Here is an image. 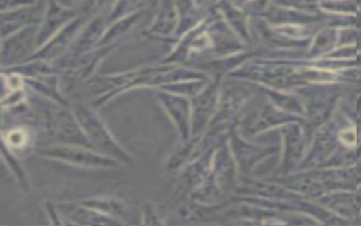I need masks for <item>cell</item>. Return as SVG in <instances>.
Segmentation results:
<instances>
[{
  "label": "cell",
  "instance_id": "obj_1",
  "mask_svg": "<svg viewBox=\"0 0 361 226\" xmlns=\"http://www.w3.org/2000/svg\"><path fill=\"white\" fill-rule=\"evenodd\" d=\"M72 110L90 145L96 151L117 160L120 164L131 162V155L117 143L107 124L90 106L83 103H75L72 106Z\"/></svg>",
  "mask_w": 361,
  "mask_h": 226
},
{
  "label": "cell",
  "instance_id": "obj_2",
  "mask_svg": "<svg viewBox=\"0 0 361 226\" xmlns=\"http://www.w3.org/2000/svg\"><path fill=\"white\" fill-rule=\"evenodd\" d=\"M39 157L56 160L69 165L87 170H116L120 162L109 155H104L94 148L78 144H54L37 151Z\"/></svg>",
  "mask_w": 361,
  "mask_h": 226
},
{
  "label": "cell",
  "instance_id": "obj_3",
  "mask_svg": "<svg viewBox=\"0 0 361 226\" xmlns=\"http://www.w3.org/2000/svg\"><path fill=\"white\" fill-rule=\"evenodd\" d=\"M38 24L27 25L1 40L0 69H8L25 62L37 51Z\"/></svg>",
  "mask_w": 361,
  "mask_h": 226
},
{
  "label": "cell",
  "instance_id": "obj_4",
  "mask_svg": "<svg viewBox=\"0 0 361 226\" xmlns=\"http://www.w3.org/2000/svg\"><path fill=\"white\" fill-rule=\"evenodd\" d=\"M89 18H86L83 14H78L69 24H66L63 28H61L55 35H52L42 47H39L27 61H45V62H54L59 58H62L73 41L76 40L78 34L83 28V25L87 23ZM25 61V62H27Z\"/></svg>",
  "mask_w": 361,
  "mask_h": 226
},
{
  "label": "cell",
  "instance_id": "obj_5",
  "mask_svg": "<svg viewBox=\"0 0 361 226\" xmlns=\"http://www.w3.org/2000/svg\"><path fill=\"white\" fill-rule=\"evenodd\" d=\"M47 0L39 4V0L27 7H14L4 11H0V38H6L18 30L31 25V24H41L42 17L45 14Z\"/></svg>",
  "mask_w": 361,
  "mask_h": 226
},
{
  "label": "cell",
  "instance_id": "obj_6",
  "mask_svg": "<svg viewBox=\"0 0 361 226\" xmlns=\"http://www.w3.org/2000/svg\"><path fill=\"white\" fill-rule=\"evenodd\" d=\"M107 25H109L107 11L99 13L94 17L89 18L87 23L83 25V28L80 30V32L78 34L73 44L71 45V48L68 49V52L63 55L68 58V65L78 56L96 49Z\"/></svg>",
  "mask_w": 361,
  "mask_h": 226
},
{
  "label": "cell",
  "instance_id": "obj_7",
  "mask_svg": "<svg viewBox=\"0 0 361 226\" xmlns=\"http://www.w3.org/2000/svg\"><path fill=\"white\" fill-rule=\"evenodd\" d=\"M78 14H79L78 8L63 7L56 0H47L45 14L42 17L41 24L38 25L37 49L42 47L61 28L69 24L75 17H78Z\"/></svg>",
  "mask_w": 361,
  "mask_h": 226
},
{
  "label": "cell",
  "instance_id": "obj_8",
  "mask_svg": "<svg viewBox=\"0 0 361 226\" xmlns=\"http://www.w3.org/2000/svg\"><path fill=\"white\" fill-rule=\"evenodd\" d=\"M158 102L162 105L164 110L172 120V123L176 126V130L182 140H186L189 137V129H190V109H189V102L186 96H180L176 93H171L166 90L158 89L157 92Z\"/></svg>",
  "mask_w": 361,
  "mask_h": 226
},
{
  "label": "cell",
  "instance_id": "obj_9",
  "mask_svg": "<svg viewBox=\"0 0 361 226\" xmlns=\"http://www.w3.org/2000/svg\"><path fill=\"white\" fill-rule=\"evenodd\" d=\"M63 222L73 225H121L120 220L106 216L80 202H58L55 203Z\"/></svg>",
  "mask_w": 361,
  "mask_h": 226
},
{
  "label": "cell",
  "instance_id": "obj_10",
  "mask_svg": "<svg viewBox=\"0 0 361 226\" xmlns=\"http://www.w3.org/2000/svg\"><path fill=\"white\" fill-rule=\"evenodd\" d=\"M178 28V10L175 0H159L157 14L147 32L157 37H172Z\"/></svg>",
  "mask_w": 361,
  "mask_h": 226
},
{
  "label": "cell",
  "instance_id": "obj_11",
  "mask_svg": "<svg viewBox=\"0 0 361 226\" xmlns=\"http://www.w3.org/2000/svg\"><path fill=\"white\" fill-rule=\"evenodd\" d=\"M145 8L138 10L135 13H131L128 16H124L121 18L114 20L113 23H110L106 28V31L103 32L97 48L99 47H113L117 44V41H120L123 37H126L141 20V17L144 16Z\"/></svg>",
  "mask_w": 361,
  "mask_h": 226
},
{
  "label": "cell",
  "instance_id": "obj_12",
  "mask_svg": "<svg viewBox=\"0 0 361 226\" xmlns=\"http://www.w3.org/2000/svg\"><path fill=\"white\" fill-rule=\"evenodd\" d=\"M82 205H86L106 216L114 218L124 223L123 218L127 215V205L124 201L114 198V196H92L86 199H79Z\"/></svg>",
  "mask_w": 361,
  "mask_h": 226
},
{
  "label": "cell",
  "instance_id": "obj_13",
  "mask_svg": "<svg viewBox=\"0 0 361 226\" xmlns=\"http://www.w3.org/2000/svg\"><path fill=\"white\" fill-rule=\"evenodd\" d=\"M3 140L6 147L10 150V153H23L32 145L31 130L24 126H16L10 129L3 136Z\"/></svg>",
  "mask_w": 361,
  "mask_h": 226
},
{
  "label": "cell",
  "instance_id": "obj_14",
  "mask_svg": "<svg viewBox=\"0 0 361 226\" xmlns=\"http://www.w3.org/2000/svg\"><path fill=\"white\" fill-rule=\"evenodd\" d=\"M144 3H145V0H116L114 4L107 11L109 24L117 18H121L124 16H128L131 13L142 10Z\"/></svg>",
  "mask_w": 361,
  "mask_h": 226
},
{
  "label": "cell",
  "instance_id": "obj_15",
  "mask_svg": "<svg viewBox=\"0 0 361 226\" xmlns=\"http://www.w3.org/2000/svg\"><path fill=\"white\" fill-rule=\"evenodd\" d=\"M161 90H166L171 93H176L180 96H193L199 92L200 89V83L196 81H190V79H185V81H178V82H172V83H166L161 88H158Z\"/></svg>",
  "mask_w": 361,
  "mask_h": 226
},
{
  "label": "cell",
  "instance_id": "obj_16",
  "mask_svg": "<svg viewBox=\"0 0 361 226\" xmlns=\"http://www.w3.org/2000/svg\"><path fill=\"white\" fill-rule=\"evenodd\" d=\"M38 0H11V7L10 8H14V7H27V6H32L35 4Z\"/></svg>",
  "mask_w": 361,
  "mask_h": 226
},
{
  "label": "cell",
  "instance_id": "obj_17",
  "mask_svg": "<svg viewBox=\"0 0 361 226\" xmlns=\"http://www.w3.org/2000/svg\"><path fill=\"white\" fill-rule=\"evenodd\" d=\"M61 6L68 7V8H76V3H80V0H56Z\"/></svg>",
  "mask_w": 361,
  "mask_h": 226
},
{
  "label": "cell",
  "instance_id": "obj_18",
  "mask_svg": "<svg viewBox=\"0 0 361 226\" xmlns=\"http://www.w3.org/2000/svg\"><path fill=\"white\" fill-rule=\"evenodd\" d=\"M11 7V0H0V11L8 10Z\"/></svg>",
  "mask_w": 361,
  "mask_h": 226
},
{
  "label": "cell",
  "instance_id": "obj_19",
  "mask_svg": "<svg viewBox=\"0 0 361 226\" xmlns=\"http://www.w3.org/2000/svg\"><path fill=\"white\" fill-rule=\"evenodd\" d=\"M0 44H1V38H0Z\"/></svg>",
  "mask_w": 361,
  "mask_h": 226
},
{
  "label": "cell",
  "instance_id": "obj_20",
  "mask_svg": "<svg viewBox=\"0 0 361 226\" xmlns=\"http://www.w3.org/2000/svg\"><path fill=\"white\" fill-rule=\"evenodd\" d=\"M80 1H82V0H80Z\"/></svg>",
  "mask_w": 361,
  "mask_h": 226
}]
</instances>
